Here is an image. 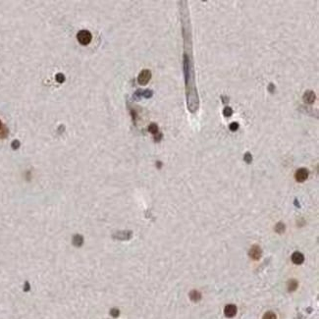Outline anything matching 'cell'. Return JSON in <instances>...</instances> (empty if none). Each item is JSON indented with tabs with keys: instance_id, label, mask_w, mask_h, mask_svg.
<instances>
[{
	"instance_id": "1",
	"label": "cell",
	"mask_w": 319,
	"mask_h": 319,
	"mask_svg": "<svg viewBox=\"0 0 319 319\" xmlns=\"http://www.w3.org/2000/svg\"><path fill=\"white\" fill-rule=\"evenodd\" d=\"M92 33H90V32L86 31V30H82L77 35V39L80 42V44L82 45L89 44V42L92 41Z\"/></svg>"
},
{
	"instance_id": "2",
	"label": "cell",
	"mask_w": 319,
	"mask_h": 319,
	"mask_svg": "<svg viewBox=\"0 0 319 319\" xmlns=\"http://www.w3.org/2000/svg\"><path fill=\"white\" fill-rule=\"evenodd\" d=\"M150 79H151V72H150L149 70H143V71L140 73L139 77H137V83H139L140 85L144 86L149 82Z\"/></svg>"
},
{
	"instance_id": "3",
	"label": "cell",
	"mask_w": 319,
	"mask_h": 319,
	"mask_svg": "<svg viewBox=\"0 0 319 319\" xmlns=\"http://www.w3.org/2000/svg\"><path fill=\"white\" fill-rule=\"evenodd\" d=\"M295 178L298 182L303 183L308 178V171L305 168H300L297 170V172L295 174Z\"/></svg>"
},
{
	"instance_id": "4",
	"label": "cell",
	"mask_w": 319,
	"mask_h": 319,
	"mask_svg": "<svg viewBox=\"0 0 319 319\" xmlns=\"http://www.w3.org/2000/svg\"><path fill=\"white\" fill-rule=\"evenodd\" d=\"M224 314L226 315L227 317H234L235 315L237 314V306L234 304H228L225 306L224 308Z\"/></svg>"
},
{
	"instance_id": "5",
	"label": "cell",
	"mask_w": 319,
	"mask_h": 319,
	"mask_svg": "<svg viewBox=\"0 0 319 319\" xmlns=\"http://www.w3.org/2000/svg\"><path fill=\"white\" fill-rule=\"evenodd\" d=\"M315 93L312 92V90H307V92H304V95L303 96V99L305 103L307 104H312L315 101Z\"/></svg>"
},
{
	"instance_id": "6",
	"label": "cell",
	"mask_w": 319,
	"mask_h": 319,
	"mask_svg": "<svg viewBox=\"0 0 319 319\" xmlns=\"http://www.w3.org/2000/svg\"><path fill=\"white\" fill-rule=\"evenodd\" d=\"M250 257L254 260L259 259L261 256V248L258 246L251 247L250 250Z\"/></svg>"
},
{
	"instance_id": "7",
	"label": "cell",
	"mask_w": 319,
	"mask_h": 319,
	"mask_svg": "<svg viewBox=\"0 0 319 319\" xmlns=\"http://www.w3.org/2000/svg\"><path fill=\"white\" fill-rule=\"evenodd\" d=\"M292 261L295 263V264H301L304 261V256L303 253H298V251H297V253H294L293 255H292Z\"/></svg>"
},
{
	"instance_id": "8",
	"label": "cell",
	"mask_w": 319,
	"mask_h": 319,
	"mask_svg": "<svg viewBox=\"0 0 319 319\" xmlns=\"http://www.w3.org/2000/svg\"><path fill=\"white\" fill-rule=\"evenodd\" d=\"M72 241H73L74 246L77 247H82L83 244V237L82 236V235L77 234V235H75V236L73 237Z\"/></svg>"
},
{
	"instance_id": "9",
	"label": "cell",
	"mask_w": 319,
	"mask_h": 319,
	"mask_svg": "<svg viewBox=\"0 0 319 319\" xmlns=\"http://www.w3.org/2000/svg\"><path fill=\"white\" fill-rule=\"evenodd\" d=\"M190 298L193 301H199L201 298V295L197 291H191L190 293Z\"/></svg>"
},
{
	"instance_id": "10",
	"label": "cell",
	"mask_w": 319,
	"mask_h": 319,
	"mask_svg": "<svg viewBox=\"0 0 319 319\" xmlns=\"http://www.w3.org/2000/svg\"><path fill=\"white\" fill-rule=\"evenodd\" d=\"M297 288H298V282H297V281H295V280L289 281V283H288V290H289V291H290V292H293V291H295Z\"/></svg>"
},
{
	"instance_id": "11",
	"label": "cell",
	"mask_w": 319,
	"mask_h": 319,
	"mask_svg": "<svg viewBox=\"0 0 319 319\" xmlns=\"http://www.w3.org/2000/svg\"><path fill=\"white\" fill-rule=\"evenodd\" d=\"M148 131H149V132L151 133V134H153V135H156V134L158 133V127H157L156 124L152 123V124H150V125H149Z\"/></svg>"
},
{
	"instance_id": "12",
	"label": "cell",
	"mask_w": 319,
	"mask_h": 319,
	"mask_svg": "<svg viewBox=\"0 0 319 319\" xmlns=\"http://www.w3.org/2000/svg\"><path fill=\"white\" fill-rule=\"evenodd\" d=\"M262 319H277V317H276V314H275L274 312L268 311V312H266V313L263 315V318H262Z\"/></svg>"
},
{
	"instance_id": "13",
	"label": "cell",
	"mask_w": 319,
	"mask_h": 319,
	"mask_svg": "<svg viewBox=\"0 0 319 319\" xmlns=\"http://www.w3.org/2000/svg\"><path fill=\"white\" fill-rule=\"evenodd\" d=\"M275 231H276L277 233H279V234L283 233V232L285 231V225L283 223H281V222L278 223L276 225V227H275Z\"/></svg>"
},
{
	"instance_id": "14",
	"label": "cell",
	"mask_w": 319,
	"mask_h": 319,
	"mask_svg": "<svg viewBox=\"0 0 319 319\" xmlns=\"http://www.w3.org/2000/svg\"><path fill=\"white\" fill-rule=\"evenodd\" d=\"M56 82L60 83H64V82H65V76H64L63 74H61V73H58L56 75Z\"/></svg>"
},
{
	"instance_id": "15",
	"label": "cell",
	"mask_w": 319,
	"mask_h": 319,
	"mask_svg": "<svg viewBox=\"0 0 319 319\" xmlns=\"http://www.w3.org/2000/svg\"><path fill=\"white\" fill-rule=\"evenodd\" d=\"M223 114H224V116L230 117L232 114H233V110H232L231 107H225L224 110H223Z\"/></svg>"
},
{
	"instance_id": "16",
	"label": "cell",
	"mask_w": 319,
	"mask_h": 319,
	"mask_svg": "<svg viewBox=\"0 0 319 319\" xmlns=\"http://www.w3.org/2000/svg\"><path fill=\"white\" fill-rule=\"evenodd\" d=\"M239 127H240L239 123H237V122H233V123H231V124H230V126H229L230 130L232 131V132H236V131H237L238 129H239Z\"/></svg>"
},
{
	"instance_id": "17",
	"label": "cell",
	"mask_w": 319,
	"mask_h": 319,
	"mask_svg": "<svg viewBox=\"0 0 319 319\" xmlns=\"http://www.w3.org/2000/svg\"><path fill=\"white\" fill-rule=\"evenodd\" d=\"M244 161H246L247 163H250L251 161H253V157H251V154H250V152H247L246 154H244Z\"/></svg>"
},
{
	"instance_id": "18",
	"label": "cell",
	"mask_w": 319,
	"mask_h": 319,
	"mask_svg": "<svg viewBox=\"0 0 319 319\" xmlns=\"http://www.w3.org/2000/svg\"><path fill=\"white\" fill-rule=\"evenodd\" d=\"M110 314H111L113 317H118L120 314V311L118 308H112V309L110 310Z\"/></svg>"
},
{
	"instance_id": "19",
	"label": "cell",
	"mask_w": 319,
	"mask_h": 319,
	"mask_svg": "<svg viewBox=\"0 0 319 319\" xmlns=\"http://www.w3.org/2000/svg\"><path fill=\"white\" fill-rule=\"evenodd\" d=\"M19 146H20V142H19V140H14V142L12 143V148L13 149H18Z\"/></svg>"
},
{
	"instance_id": "20",
	"label": "cell",
	"mask_w": 319,
	"mask_h": 319,
	"mask_svg": "<svg viewBox=\"0 0 319 319\" xmlns=\"http://www.w3.org/2000/svg\"><path fill=\"white\" fill-rule=\"evenodd\" d=\"M24 290H25L26 292H28V291L30 290V284L28 283V282H26V284H25V287H24Z\"/></svg>"
},
{
	"instance_id": "21",
	"label": "cell",
	"mask_w": 319,
	"mask_h": 319,
	"mask_svg": "<svg viewBox=\"0 0 319 319\" xmlns=\"http://www.w3.org/2000/svg\"><path fill=\"white\" fill-rule=\"evenodd\" d=\"M273 89H274V86L272 85V83H270V86H269V90H270V92H273Z\"/></svg>"
},
{
	"instance_id": "22",
	"label": "cell",
	"mask_w": 319,
	"mask_h": 319,
	"mask_svg": "<svg viewBox=\"0 0 319 319\" xmlns=\"http://www.w3.org/2000/svg\"><path fill=\"white\" fill-rule=\"evenodd\" d=\"M1 129H2V122H1V120H0V130Z\"/></svg>"
}]
</instances>
